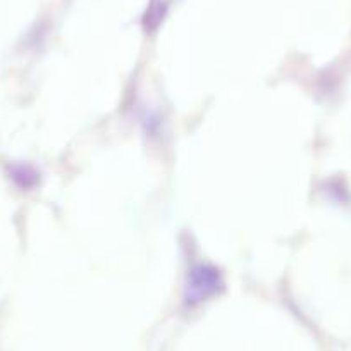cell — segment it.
<instances>
[{
    "label": "cell",
    "instance_id": "obj_1",
    "mask_svg": "<svg viewBox=\"0 0 351 351\" xmlns=\"http://www.w3.org/2000/svg\"><path fill=\"white\" fill-rule=\"evenodd\" d=\"M222 286L221 276L215 269L200 267L193 269L190 274V281H188V302H202V300L208 298L214 293H217V289Z\"/></svg>",
    "mask_w": 351,
    "mask_h": 351
}]
</instances>
